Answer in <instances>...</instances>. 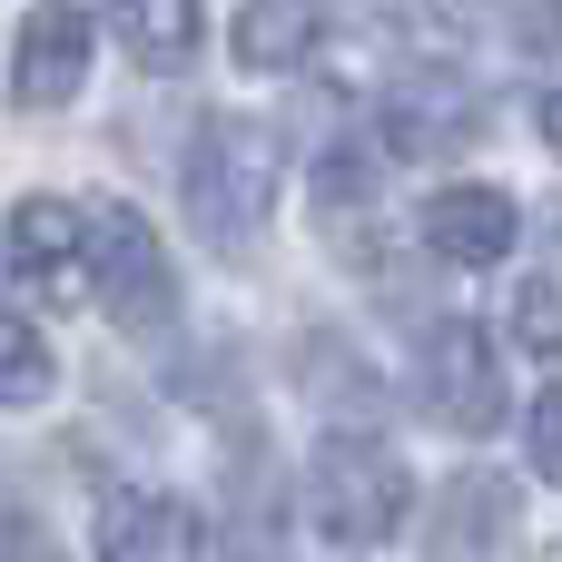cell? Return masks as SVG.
<instances>
[{"label": "cell", "instance_id": "1", "mask_svg": "<svg viewBox=\"0 0 562 562\" xmlns=\"http://www.w3.org/2000/svg\"><path fill=\"white\" fill-rule=\"evenodd\" d=\"M277 178H286V138L267 128V119H207L198 138H188V217H198V237H217V247H247L257 227H267V207H277Z\"/></svg>", "mask_w": 562, "mask_h": 562}, {"label": "cell", "instance_id": "2", "mask_svg": "<svg viewBox=\"0 0 562 562\" xmlns=\"http://www.w3.org/2000/svg\"><path fill=\"white\" fill-rule=\"evenodd\" d=\"M306 504H316V533H326V543L375 553V543L405 533V514H415V474H405L395 445H375V435H326L316 464H306Z\"/></svg>", "mask_w": 562, "mask_h": 562}, {"label": "cell", "instance_id": "3", "mask_svg": "<svg viewBox=\"0 0 562 562\" xmlns=\"http://www.w3.org/2000/svg\"><path fill=\"white\" fill-rule=\"evenodd\" d=\"M415 395H425V415L435 425H454V435H494L504 425V346L484 336V326H435L425 346H415Z\"/></svg>", "mask_w": 562, "mask_h": 562}, {"label": "cell", "instance_id": "4", "mask_svg": "<svg viewBox=\"0 0 562 562\" xmlns=\"http://www.w3.org/2000/svg\"><path fill=\"white\" fill-rule=\"evenodd\" d=\"M0 257H10V277H20L40 306L99 296V277H89V217H79L69 198H20L10 227H0Z\"/></svg>", "mask_w": 562, "mask_h": 562}, {"label": "cell", "instance_id": "5", "mask_svg": "<svg viewBox=\"0 0 562 562\" xmlns=\"http://www.w3.org/2000/svg\"><path fill=\"white\" fill-rule=\"evenodd\" d=\"M89 267H99V296L119 306V326L158 336V326L178 316V267L158 257V237H148V217H138V207L89 217Z\"/></svg>", "mask_w": 562, "mask_h": 562}, {"label": "cell", "instance_id": "6", "mask_svg": "<svg viewBox=\"0 0 562 562\" xmlns=\"http://www.w3.org/2000/svg\"><path fill=\"white\" fill-rule=\"evenodd\" d=\"M524 533V494L504 474H454L435 494V562H514Z\"/></svg>", "mask_w": 562, "mask_h": 562}, {"label": "cell", "instance_id": "7", "mask_svg": "<svg viewBox=\"0 0 562 562\" xmlns=\"http://www.w3.org/2000/svg\"><path fill=\"white\" fill-rule=\"evenodd\" d=\"M89 40H99V30H89L79 10H59V0L30 10V20H20V59H10V99H20V109H69L79 79H89Z\"/></svg>", "mask_w": 562, "mask_h": 562}, {"label": "cell", "instance_id": "8", "mask_svg": "<svg viewBox=\"0 0 562 562\" xmlns=\"http://www.w3.org/2000/svg\"><path fill=\"white\" fill-rule=\"evenodd\" d=\"M474 128H484V109H474V89H464L454 69H415V79L385 89V138H395L405 158H445V148H464Z\"/></svg>", "mask_w": 562, "mask_h": 562}, {"label": "cell", "instance_id": "9", "mask_svg": "<svg viewBox=\"0 0 562 562\" xmlns=\"http://www.w3.org/2000/svg\"><path fill=\"white\" fill-rule=\"evenodd\" d=\"M207 524L178 494H109L99 504V562H198Z\"/></svg>", "mask_w": 562, "mask_h": 562}, {"label": "cell", "instance_id": "10", "mask_svg": "<svg viewBox=\"0 0 562 562\" xmlns=\"http://www.w3.org/2000/svg\"><path fill=\"white\" fill-rule=\"evenodd\" d=\"M514 198L504 188H435L425 198V247L445 257V267H504L514 257Z\"/></svg>", "mask_w": 562, "mask_h": 562}, {"label": "cell", "instance_id": "11", "mask_svg": "<svg viewBox=\"0 0 562 562\" xmlns=\"http://www.w3.org/2000/svg\"><path fill=\"white\" fill-rule=\"evenodd\" d=\"M326 0H247V20H237V69L247 79H286V69H306L316 49H326Z\"/></svg>", "mask_w": 562, "mask_h": 562}, {"label": "cell", "instance_id": "12", "mask_svg": "<svg viewBox=\"0 0 562 562\" xmlns=\"http://www.w3.org/2000/svg\"><path fill=\"white\" fill-rule=\"evenodd\" d=\"M99 10L148 69H188L198 59V0H99Z\"/></svg>", "mask_w": 562, "mask_h": 562}, {"label": "cell", "instance_id": "13", "mask_svg": "<svg viewBox=\"0 0 562 562\" xmlns=\"http://www.w3.org/2000/svg\"><path fill=\"white\" fill-rule=\"evenodd\" d=\"M49 346H40V326L20 316V306H0V405H40L49 395Z\"/></svg>", "mask_w": 562, "mask_h": 562}, {"label": "cell", "instance_id": "14", "mask_svg": "<svg viewBox=\"0 0 562 562\" xmlns=\"http://www.w3.org/2000/svg\"><path fill=\"white\" fill-rule=\"evenodd\" d=\"M504 336H514L524 356H562V286H553V277H524V286H514Z\"/></svg>", "mask_w": 562, "mask_h": 562}, {"label": "cell", "instance_id": "15", "mask_svg": "<svg viewBox=\"0 0 562 562\" xmlns=\"http://www.w3.org/2000/svg\"><path fill=\"white\" fill-rule=\"evenodd\" d=\"M533 474L562 484V385H543V405H533Z\"/></svg>", "mask_w": 562, "mask_h": 562}, {"label": "cell", "instance_id": "16", "mask_svg": "<svg viewBox=\"0 0 562 562\" xmlns=\"http://www.w3.org/2000/svg\"><path fill=\"white\" fill-rule=\"evenodd\" d=\"M0 562H69V553H59L40 524H0Z\"/></svg>", "mask_w": 562, "mask_h": 562}, {"label": "cell", "instance_id": "17", "mask_svg": "<svg viewBox=\"0 0 562 562\" xmlns=\"http://www.w3.org/2000/svg\"><path fill=\"white\" fill-rule=\"evenodd\" d=\"M543 138H553V158H562V89L543 99Z\"/></svg>", "mask_w": 562, "mask_h": 562}, {"label": "cell", "instance_id": "18", "mask_svg": "<svg viewBox=\"0 0 562 562\" xmlns=\"http://www.w3.org/2000/svg\"><path fill=\"white\" fill-rule=\"evenodd\" d=\"M543 562H562V543H553V553H543Z\"/></svg>", "mask_w": 562, "mask_h": 562}]
</instances>
